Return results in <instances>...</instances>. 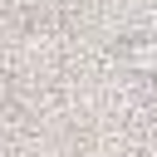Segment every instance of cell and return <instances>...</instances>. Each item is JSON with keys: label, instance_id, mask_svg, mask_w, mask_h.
I'll use <instances>...</instances> for the list:
<instances>
[{"label": "cell", "instance_id": "1", "mask_svg": "<svg viewBox=\"0 0 157 157\" xmlns=\"http://www.w3.org/2000/svg\"><path fill=\"white\" fill-rule=\"evenodd\" d=\"M123 64L137 78H157V34H132L123 44Z\"/></svg>", "mask_w": 157, "mask_h": 157}]
</instances>
